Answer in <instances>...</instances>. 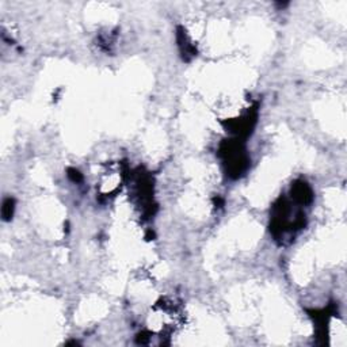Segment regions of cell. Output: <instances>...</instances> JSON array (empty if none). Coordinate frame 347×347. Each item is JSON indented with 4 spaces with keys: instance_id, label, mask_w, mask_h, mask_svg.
<instances>
[{
    "instance_id": "1",
    "label": "cell",
    "mask_w": 347,
    "mask_h": 347,
    "mask_svg": "<svg viewBox=\"0 0 347 347\" xmlns=\"http://www.w3.org/2000/svg\"><path fill=\"white\" fill-rule=\"evenodd\" d=\"M221 155L224 157V163L227 166L228 175L233 178H239L247 170L249 164V159L247 153L240 145V142H225L221 147Z\"/></svg>"
},
{
    "instance_id": "2",
    "label": "cell",
    "mask_w": 347,
    "mask_h": 347,
    "mask_svg": "<svg viewBox=\"0 0 347 347\" xmlns=\"http://www.w3.org/2000/svg\"><path fill=\"white\" fill-rule=\"evenodd\" d=\"M292 198L301 205H307L313 200L312 190L305 182H296L292 186Z\"/></svg>"
},
{
    "instance_id": "3",
    "label": "cell",
    "mask_w": 347,
    "mask_h": 347,
    "mask_svg": "<svg viewBox=\"0 0 347 347\" xmlns=\"http://www.w3.org/2000/svg\"><path fill=\"white\" fill-rule=\"evenodd\" d=\"M15 209V202L12 198H7L3 202V208H1V216H3V220L10 221L12 219V215H14Z\"/></svg>"
},
{
    "instance_id": "4",
    "label": "cell",
    "mask_w": 347,
    "mask_h": 347,
    "mask_svg": "<svg viewBox=\"0 0 347 347\" xmlns=\"http://www.w3.org/2000/svg\"><path fill=\"white\" fill-rule=\"evenodd\" d=\"M68 176L72 179L74 182H76V183H79V182H82V179H83V176H82V174L78 171V170H74V168H69L68 170Z\"/></svg>"
}]
</instances>
